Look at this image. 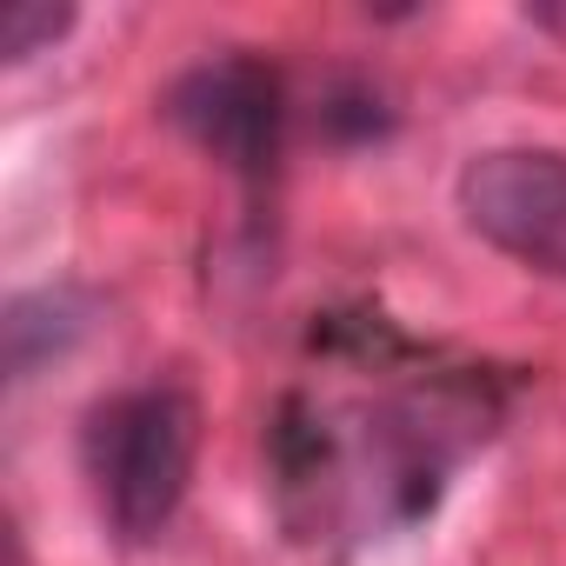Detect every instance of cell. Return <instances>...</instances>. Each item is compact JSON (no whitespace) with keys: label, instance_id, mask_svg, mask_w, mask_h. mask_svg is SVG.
Segmentation results:
<instances>
[{"label":"cell","instance_id":"277c9868","mask_svg":"<svg viewBox=\"0 0 566 566\" xmlns=\"http://www.w3.org/2000/svg\"><path fill=\"white\" fill-rule=\"evenodd\" d=\"M460 220L526 273L566 280V154L559 147H480L453 180Z\"/></svg>","mask_w":566,"mask_h":566},{"label":"cell","instance_id":"6da1fadb","mask_svg":"<svg viewBox=\"0 0 566 566\" xmlns=\"http://www.w3.org/2000/svg\"><path fill=\"white\" fill-rule=\"evenodd\" d=\"M387 387L360 407H334L307 387H287L266 420V480L294 539L327 546L380 539L440 506L453 467L500 427L513 374L486 360H447L407 327L380 347Z\"/></svg>","mask_w":566,"mask_h":566},{"label":"cell","instance_id":"52a82bcc","mask_svg":"<svg viewBox=\"0 0 566 566\" xmlns=\"http://www.w3.org/2000/svg\"><path fill=\"white\" fill-rule=\"evenodd\" d=\"M74 28H81V14H74V8H48V0H14V8L0 14V61H8V67H28L34 54H54Z\"/></svg>","mask_w":566,"mask_h":566},{"label":"cell","instance_id":"3957f363","mask_svg":"<svg viewBox=\"0 0 566 566\" xmlns=\"http://www.w3.org/2000/svg\"><path fill=\"white\" fill-rule=\"evenodd\" d=\"M160 120L193 140L247 200V213L266 207L280 160H287V120H294V94L266 54L253 48H227L207 54L193 67H180L160 94Z\"/></svg>","mask_w":566,"mask_h":566},{"label":"cell","instance_id":"8992f818","mask_svg":"<svg viewBox=\"0 0 566 566\" xmlns=\"http://www.w3.org/2000/svg\"><path fill=\"white\" fill-rule=\"evenodd\" d=\"M321 134L334 147H367V140H387L394 134V107L374 81H334L327 101H321Z\"/></svg>","mask_w":566,"mask_h":566},{"label":"cell","instance_id":"5b68a950","mask_svg":"<svg viewBox=\"0 0 566 566\" xmlns=\"http://www.w3.org/2000/svg\"><path fill=\"white\" fill-rule=\"evenodd\" d=\"M94 327V294L81 287H28L0 314V347H8V387H28L41 367L67 360Z\"/></svg>","mask_w":566,"mask_h":566},{"label":"cell","instance_id":"7a4b0ae2","mask_svg":"<svg viewBox=\"0 0 566 566\" xmlns=\"http://www.w3.org/2000/svg\"><path fill=\"white\" fill-rule=\"evenodd\" d=\"M200 400L180 380L114 387L81 420V473L101 526L120 546H160L193 493Z\"/></svg>","mask_w":566,"mask_h":566},{"label":"cell","instance_id":"ba28073f","mask_svg":"<svg viewBox=\"0 0 566 566\" xmlns=\"http://www.w3.org/2000/svg\"><path fill=\"white\" fill-rule=\"evenodd\" d=\"M526 28H539V34L566 41V0H546V8H526Z\"/></svg>","mask_w":566,"mask_h":566}]
</instances>
